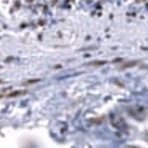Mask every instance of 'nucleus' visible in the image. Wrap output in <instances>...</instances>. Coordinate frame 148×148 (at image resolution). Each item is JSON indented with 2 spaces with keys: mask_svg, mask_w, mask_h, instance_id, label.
Returning <instances> with one entry per match:
<instances>
[{
  "mask_svg": "<svg viewBox=\"0 0 148 148\" xmlns=\"http://www.w3.org/2000/svg\"><path fill=\"white\" fill-rule=\"evenodd\" d=\"M111 123H113V126L118 127V129H124V127H126L124 121H123L121 118H118L116 115H111Z\"/></svg>",
  "mask_w": 148,
  "mask_h": 148,
  "instance_id": "f257e3e1",
  "label": "nucleus"
},
{
  "mask_svg": "<svg viewBox=\"0 0 148 148\" xmlns=\"http://www.w3.org/2000/svg\"><path fill=\"white\" fill-rule=\"evenodd\" d=\"M26 91H10V92H3L0 94V97H19V95H24Z\"/></svg>",
  "mask_w": 148,
  "mask_h": 148,
  "instance_id": "f03ea898",
  "label": "nucleus"
},
{
  "mask_svg": "<svg viewBox=\"0 0 148 148\" xmlns=\"http://www.w3.org/2000/svg\"><path fill=\"white\" fill-rule=\"evenodd\" d=\"M104 64H105L104 61H94V62H89L88 65H104Z\"/></svg>",
  "mask_w": 148,
  "mask_h": 148,
  "instance_id": "7ed1b4c3",
  "label": "nucleus"
},
{
  "mask_svg": "<svg viewBox=\"0 0 148 148\" xmlns=\"http://www.w3.org/2000/svg\"><path fill=\"white\" fill-rule=\"evenodd\" d=\"M134 65H137V62H127L124 65H121V69H126V67H134Z\"/></svg>",
  "mask_w": 148,
  "mask_h": 148,
  "instance_id": "20e7f679",
  "label": "nucleus"
},
{
  "mask_svg": "<svg viewBox=\"0 0 148 148\" xmlns=\"http://www.w3.org/2000/svg\"><path fill=\"white\" fill-rule=\"evenodd\" d=\"M102 121H104V119H102V118H99V119H91V124H99V123H102Z\"/></svg>",
  "mask_w": 148,
  "mask_h": 148,
  "instance_id": "39448f33",
  "label": "nucleus"
},
{
  "mask_svg": "<svg viewBox=\"0 0 148 148\" xmlns=\"http://www.w3.org/2000/svg\"><path fill=\"white\" fill-rule=\"evenodd\" d=\"M40 81V78H37V80H29V81H26V85H33V83H38Z\"/></svg>",
  "mask_w": 148,
  "mask_h": 148,
  "instance_id": "423d86ee",
  "label": "nucleus"
},
{
  "mask_svg": "<svg viewBox=\"0 0 148 148\" xmlns=\"http://www.w3.org/2000/svg\"><path fill=\"white\" fill-rule=\"evenodd\" d=\"M26 2H27V3H32V2H33V0H26Z\"/></svg>",
  "mask_w": 148,
  "mask_h": 148,
  "instance_id": "0eeeda50",
  "label": "nucleus"
}]
</instances>
